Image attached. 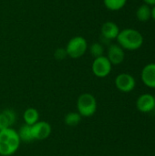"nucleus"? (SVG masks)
<instances>
[{
    "label": "nucleus",
    "instance_id": "f257e3e1",
    "mask_svg": "<svg viewBox=\"0 0 155 156\" xmlns=\"http://www.w3.org/2000/svg\"><path fill=\"white\" fill-rule=\"evenodd\" d=\"M21 144L17 131L6 128L0 131V155L11 156L17 152Z\"/></svg>",
    "mask_w": 155,
    "mask_h": 156
},
{
    "label": "nucleus",
    "instance_id": "f03ea898",
    "mask_svg": "<svg viewBox=\"0 0 155 156\" xmlns=\"http://www.w3.org/2000/svg\"><path fill=\"white\" fill-rule=\"evenodd\" d=\"M118 45L123 49L133 51L142 48L143 45V36L142 33L134 28H124L120 31L117 37Z\"/></svg>",
    "mask_w": 155,
    "mask_h": 156
},
{
    "label": "nucleus",
    "instance_id": "7ed1b4c3",
    "mask_svg": "<svg viewBox=\"0 0 155 156\" xmlns=\"http://www.w3.org/2000/svg\"><path fill=\"white\" fill-rule=\"evenodd\" d=\"M98 108L97 100L91 93H82L77 100V112L83 118H89L93 116Z\"/></svg>",
    "mask_w": 155,
    "mask_h": 156
},
{
    "label": "nucleus",
    "instance_id": "20e7f679",
    "mask_svg": "<svg viewBox=\"0 0 155 156\" xmlns=\"http://www.w3.org/2000/svg\"><path fill=\"white\" fill-rule=\"evenodd\" d=\"M68 57L77 59L81 58L88 50V42L81 36H76L72 37L65 48Z\"/></svg>",
    "mask_w": 155,
    "mask_h": 156
},
{
    "label": "nucleus",
    "instance_id": "39448f33",
    "mask_svg": "<svg viewBox=\"0 0 155 156\" xmlns=\"http://www.w3.org/2000/svg\"><path fill=\"white\" fill-rule=\"evenodd\" d=\"M111 69L112 65L106 56H101L94 58L91 65L92 73L97 78H106L107 76L110 75Z\"/></svg>",
    "mask_w": 155,
    "mask_h": 156
},
{
    "label": "nucleus",
    "instance_id": "423d86ee",
    "mask_svg": "<svg viewBox=\"0 0 155 156\" xmlns=\"http://www.w3.org/2000/svg\"><path fill=\"white\" fill-rule=\"evenodd\" d=\"M116 88L124 93L131 92L136 86V81L133 76L129 73H121L115 78Z\"/></svg>",
    "mask_w": 155,
    "mask_h": 156
},
{
    "label": "nucleus",
    "instance_id": "0eeeda50",
    "mask_svg": "<svg viewBox=\"0 0 155 156\" xmlns=\"http://www.w3.org/2000/svg\"><path fill=\"white\" fill-rule=\"evenodd\" d=\"M31 131L34 141H43L50 136L52 133V127L48 122L38 121L37 123L31 126Z\"/></svg>",
    "mask_w": 155,
    "mask_h": 156
},
{
    "label": "nucleus",
    "instance_id": "6e6552de",
    "mask_svg": "<svg viewBox=\"0 0 155 156\" xmlns=\"http://www.w3.org/2000/svg\"><path fill=\"white\" fill-rule=\"evenodd\" d=\"M136 107L139 112L143 113L153 112L155 108L154 96L149 93L142 94L136 101Z\"/></svg>",
    "mask_w": 155,
    "mask_h": 156
},
{
    "label": "nucleus",
    "instance_id": "1a4fd4ad",
    "mask_svg": "<svg viewBox=\"0 0 155 156\" xmlns=\"http://www.w3.org/2000/svg\"><path fill=\"white\" fill-rule=\"evenodd\" d=\"M111 65H120L125 58L124 49L118 44H111L108 48L107 56Z\"/></svg>",
    "mask_w": 155,
    "mask_h": 156
},
{
    "label": "nucleus",
    "instance_id": "9d476101",
    "mask_svg": "<svg viewBox=\"0 0 155 156\" xmlns=\"http://www.w3.org/2000/svg\"><path fill=\"white\" fill-rule=\"evenodd\" d=\"M142 81L145 86L151 89H155V63H149L142 70Z\"/></svg>",
    "mask_w": 155,
    "mask_h": 156
},
{
    "label": "nucleus",
    "instance_id": "9b49d317",
    "mask_svg": "<svg viewBox=\"0 0 155 156\" xmlns=\"http://www.w3.org/2000/svg\"><path fill=\"white\" fill-rule=\"evenodd\" d=\"M16 122V114L12 109H5L0 112V131L12 128Z\"/></svg>",
    "mask_w": 155,
    "mask_h": 156
},
{
    "label": "nucleus",
    "instance_id": "f8f14e48",
    "mask_svg": "<svg viewBox=\"0 0 155 156\" xmlns=\"http://www.w3.org/2000/svg\"><path fill=\"white\" fill-rule=\"evenodd\" d=\"M120 28L118 25L112 21H107L105 22L100 28L101 35L104 38L107 40H113L116 39L119 33H120Z\"/></svg>",
    "mask_w": 155,
    "mask_h": 156
},
{
    "label": "nucleus",
    "instance_id": "ddd939ff",
    "mask_svg": "<svg viewBox=\"0 0 155 156\" xmlns=\"http://www.w3.org/2000/svg\"><path fill=\"white\" fill-rule=\"evenodd\" d=\"M23 119L25 124L32 126L39 121V112L35 108H27L23 113Z\"/></svg>",
    "mask_w": 155,
    "mask_h": 156
},
{
    "label": "nucleus",
    "instance_id": "4468645a",
    "mask_svg": "<svg viewBox=\"0 0 155 156\" xmlns=\"http://www.w3.org/2000/svg\"><path fill=\"white\" fill-rule=\"evenodd\" d=\"M19 139L21 141V143H25V144H29L34 142V138L32 135V131H31V126L27 125V124H23L19 130L17 131Z\"/></svg>",
    "mask_w": 155,
    "mask_h": 156
},
{
    "label": "nucleus",
    "instance_id": "2eb2a0df",
    "mask_svg": "<svg viewBox=\"0 0 155 156\" xmlns=\"http://www.w3.org/2000/svg\"><path fill=\"white\" fill-rule=\"evenodd\" d=\"M136 17L141 22H147L152 18V7L146 4L141 5L136 10Z\"/></svg>",
    "mask_w": 155,
    "mask_h": 156
},
{
    "label": "nucleus",
    "instance_id": "dca6fc26",
    "mask_svg": "<svg viewBox=\"0 0 155 156\" xmlns=\"http://www.w3.org/2000/svg\"><path fill=\"white\" fill-rule=\"evenodd\" d=\"M82 117L79 115L78 112H70L66 114L64 118V123L69 127H75L80 123Z\"/></svg>",
    "mask_w": 155,
    "mask_h": 156
},
{
    "label": "nucleus",
    "instance_id": "f3484780",
    "mask_svg": "<svg viewBox=\"0 0 155 156\" xmlns=\"http://www.w3.org/2000/svg\"><path fill=\"white\" fill-rule=\"evenodd\" d=\"M104 5L111 11H119L123 8L127 0H103Z\"/></svg>",
    "mask_w": 155,
    "mask_h": 156
},
{
    "label": "nucleus",
    "instance_id": "a211bd4d",
    "mask_svg": "<svg viewBox=\"0 0 155 156\" xmlns=\"http://www.w3.org/2000/svg\"><path fill=\"white\" fill-rule=\"evenodd\" d=\"M90 55L96 58H99V57H101V56H104L103 53H104V48L103 46L100 44V43H93L90 47Z\"/></svg>",
    "mask_w": 155,
    "mask_h": 156
},
{
    "label": "nucleus",
    "instance_id": "6ab92c4d",
    "mask_svg": "<svg viewBox=\"0 0 155 156\" xmlns=\"http://www.w3.org/2000/svg\"><path fill=\"white\" fill-rule=\"evenodd\" d=\"M54 57L57 60H63L64 58H66L68 57V54H67V51L65 48H59L55 50Z\"/></svg>",
    "mask_w": 155,
    "mask_h": 156
},
{
    "label": "nucleus",
    "instance_id": "aec40b11",
    "mask_svg": "<svg viewBox=\"0 0 155 156\" xmlns=\"http://www.w3.org/2000/svg\"><path fill=\"white\" fill-rule=\"evenodd\" d=\"M143 1H144V4H146L150 6L155 5V0H143Z\"/></svg>",
    "mask_w": 155,
    "mask_h": 156
},
{
    "label": "nucleus",
    "instance_id": "412c9836",
    "mask_svg": "<svg viewBox=\"0 0 155 156\" xmlns=\"http://www.w3.org/2000/svg\"><path fill=\"white\" fill-rule=\"evenodd\" d=\"M152 18L155 21V5L152 7Z\"/></svg>",
    "mask_w": 155,
    "mask_h": 156
},
{
    "label": "nucleus",
    "instance_id": "4be33fe9",
    "mask_svg": "<svg viewBox=\"0 0 155 156\" xmlns=\"http://www.w3.org/2000/svg\"><path fill=\"white\" fill-rule=\"evenodd\" d=\"M154 99H155V95H154Z\"/></svg>",
    "mask_w": 155,
    "mask_h": 156
}]
</instances>
